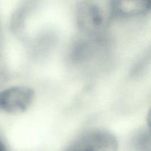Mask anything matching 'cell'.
I'll use <instances>...</instances> for the list:
<instances>
[{"mask_svg":"<svg viewBox=\"0 0 151 151\" xmlns=\"http://www.w3.org/2000/svg\"><path fill=\"white\" fill-rule=\"evenodd\" d=\"M113 17L111 1H83L77 7L78 27L91 38H97L103 34Z\"/></svg>","mask_w":151,"mask_h":151,"instance_id":"1","label":"cell"},{"mask_svg":"<svg viewBox=\"0 0 151 151\" xmlns=\"http://www.w3.org/2000/svg\"><path fill=\"white\" fill-rule=\"evenodd\" d=\"M116 139L106 130L94 129L78 137L65 151H116Z\"/></svg>","mask_w":151,"mask_h":151,"instance_id":"2","label":"cell"},{"mask_svg":"<svg viewBox=\"0 0 151 151\" xmlns=\"http://www.w3.org/2000/svg\"><path fill=\"white\" fill-rule=\"evenodd\" d=\"M34 91L27 86H13L0 91V111L7 113L24 111L32 103Z\"/></svg>","mask_w":151,"mask_h":151,"instance_id":"3","label":"cell"},{"mask_svg":"<svg viewBox=\"0 0 151 151\" xmlns=\"http://www.w3.org/2000/svg\"><path fill=\"white\" fill-rule=\"evenodd\" d=\"M113 16L129 17L145 14L150 9V3L145 1H111Z\"/></svg>","mask_w":151,"mask_h":151,"instance_id":"4","label":"cell"},{"mask_svg":"<svg viewBox=\"0 0 151 151\" xmlns=\"http://www.w3.org/2000/svg\"><path fill=\"white\" fill-rule=\"evenodd\" d=\"M135 145L139 151L150 150V136L147 133L142 132L137 135Z\"/></svg>","mask_w":151,"mask_h":151,"instance_id":"5","label":"cell"},{"mask_svg":"<svg viewBox=\"0 0 151 151\" xmlns=\"http://www.w3.org/2000/svg\"><path fill=\"white\" fill-rule=\"evenodd\" d=\"M4 77V69H3V67L2 66H1V63H0V82L2 81Z\"/></svg>","mask_w":151,"mask_h":151,"instance_id":"6","label":"cell"},{"mask_svg":"<svg viewBox=\"0 0 151 151\" xmlns=\"http://www.w3.org/2000/svg\"><path fill=\"white\" fill-rule=\"evenodd\" d=\"M0 151H7L5 145H4V143L0 140Z\"/></svg>","mask_w":151,"mask_h":151,"instance_id":"7","label":"cell"}]
</instances>
